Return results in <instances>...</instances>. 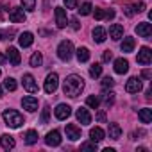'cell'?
I'll list each match as a JSON object with an SVG mask.
<instances>
[{"mask_svg":"<svg viewBox=\"0 0 152 152\" xmlns=\"http://www.w3.org/2000/svg\"><path fill=\"white\" fill-rule=\"evenodd\" d=\"M83 90H84V81H83L81 75L72 73V75H68V77L64 79V83H63V91H64V95H68V97H72V99L79 97Z\"/></svg>","mask_w":152,"mask_h":152,"instance_id":"1","label":"cell"},{"mask_svg":"<svg viewBox=\"0 0 152 152\" xmlns=\"http://www.w3.org/2000/svg\"><path fill=\"white\" fill-rule=\"evenodd\" d=\"M2 116H4L6 125L11 127V129H18V127L23 125V116H22L18 111H15V109H6Z\"/></svg>","mask_w":152,"mask_h":152,"instance_id":"2","label":"cell"},{"mask_svg":"<svg viewBox=\"0 0 152 152\" xmlns=\"http://www.w3.org/2000/svg\"><path fill=\"white\" fill-rule=\"evenodd\" d=\"M72 56H73V45H72V41L63 39L59 43V47H57V57L61 61H70Z\"/></svg>","mask_w":152,"mask_h":152,"instance_id":"3","label":"cell"},{"mask_svg":"<svg viewBox=\"0 0 152 152\" xmlns=\"http://www.w3.org/2000/svg\"><path fill=\"white\" fill-rule=\"evenodd\" d=\"M57 86H59V77H57V73H48L47 75V79H45V86H43V90L47 91V93H54L56 90H57Z\"/></svg>","mask_w":152,"mask_h":152,"instance_id":"4","label":"cell"},{"mask_svg":"<svg viewBox=\"0 0 152 152\" xmlns=\"http://www.w3.org/2000/svg\"><path fill=\"white\" fill-rule=\"evenodd\" d=\"M138 63L140 64H143V66H147V64H150L152 63V50L148 48V47H141L140 48V52H138Z\"/></svg>","mask_w":152,"mask_h":152,"instance_id":"5","label":"cell"},{"mask_svg":"<svg viewBox=\"0 0 152 152\" xmlns=\"http://www.w3.org/2000/svg\"><path fill=\"white\" fill-rule=\"evenodd\" d=\"M54 15H56V23H57V27H59V29H64V27L68 25V16H66V9H64V7H56Z\"/></svg>","mask_w":152,"mask_h":152,"instance_id":"6","label":"cell"},{"mask_svg":"<svg viewBox=\"0 0 152 152\" xmlns=\"http://www.w3.org/2000/svg\"><path fill=\"white\" fill-rule=\"evenodd\" d=\"M23 88L29 91V93H38V83H36V79L32 77L31 73H25L23 75Z\"/></svg>","mask_w":152,"mask_h":152,"instance_id":"7","label":"cell"},{"mask_svg":"<svg viewBox=\"0 0 152 152\" xmlns=\"http://www.w3.org/2000/svg\"><path fill=\"white\" fill-rule=\"evenodd\" d=\"M54 113H56V118L57 120H66L72 115V107L68 104H57V107L54 109Z\"/></svg>","mask_w":152,"mask_h":152,"instance_id":"8","label":"cell"},{"mask_svg":"<svg viewBox=\"0 0 152 152\" xmlns=\"http://www.w3.org/2000/svg\"><path fill=\"white\" fill-rule=\"evenodd\" d=\"M9 20H11L13 23H22V22H25V11L20 9V7L9 9Z\"/></svg>","mask_w":152,"mask_h":152,"instance_id":"9","label":"cell"},{"mask_svg":"<svg viewBox=\"0 0 152 152\" xmlns=\"http://www.w3.org/2000/svg\"><path fill=\"white\" fill-rule=\"evenodd\" d=\"M141 88H143V84H141V81L138 77H131L127 81V84H125V91L127 93H138V91H141Z\"/></svg>","mask_w":152,"mask_h":152,"instance_id":"10","label":"cell"},{"mask_svg":"<svg viewBox=\"0 0 152 152\" xmlns=\"http://www.w3.org/2000/svg\"><path fill=\"white\" fill-rule=\"evenodd\" d=\"M45 143L48 147H59L61 145V134H59V131H50L45 136Z\"/></svg>","mask_w":152,"mask_h":152,"instance_id":"11","label":"cell"},{"mask_svg":"<svg viewBox=\"0 0 152 152\" xmlns=\"http://www.w3.org/2000/svg\"><path fill=\"white\" fill-rule=\"evenodd\" d=\"M22 106L29 113H34V111H38V99L36 97H23L22 99Z\"/></svg>","mask_w":152,"mask_h":152,"instance_id":"12","label":"cell"},{"mask_svg":"<svg viewBox=\"0 0 152 152\" xmlns=\"http://www.w3.org/2000/svg\"><path fill=\"white\" fill-rule=\"evenodd\" d=\"M75 116H77V120H79L83 125H90V124H91V115L88 113L86 107H79L77 111H75Z\"/></svg>","mask_w":152,"mask_h":152,"instance_id":"13","label":"cell"},{"mask_svg":"<svg viewBox=\"0 0 152 152\" xmlns=\"http://www.w3.org/2000/svg\"><path fill=\"white\" fill-rule=\"evenodd\" d=\"M136 32H138V36H141V38H150V36H152V25H150L148 22L138 23V25H136Z\"/></svg>","mask_w":152,"mask_h":152,"instance_id":"14","label":"cell"},{"mask_svg":"<svg viewBox=\"0 0 152 152\" xmlns=\"http://www.w3.org/2000/svg\"><path fill=\"white\" fill-rule=\"evenodd\" d=\"M7 59H9V63H11L13 66H18V64L22 63V56H20L18 48L9 47V48H7Z\"/></svg>","mask_w":152,"mask_h":152,"instance_id":"15","label":"cell"},{"mask_svg":"<svg viewBox=\"0 0 152 152\" xmlns=\"http://www.w3.org/2000/svg\"><path fill=\"white\" fill-rule=\"evenodd\" d=\"M109 38L115 39V41L122 39V38H124V27H122L120 23H113V25L109 27Z\"/></svg>","mask_w":152,"mask_h":152,"instance_id":"16","label":"cell"},{"mask_svg":"<svg viewBox=\"0 0 152 152\" xmlns=\"http://www.w3.org/2000/svg\"><path fill=\"white\" fill-rule=\"evenodd\" d=\"M66 138L75 141V140H79L81 138V129L77 125H73V124H68L66 125Z\"/></svg>","mask_w":152,"mask_h":152,"instance_id":"17","label":"cell"},{"mask_svg":"<svg viewBox=\"0 0 152 152\" xmlns=\"http://www.w3.org/2000/svg\"><path fill=\"white\" fill-rule=\"evenodd\" d=\"M127 70H129V63H127V59H124V57L115 59V72H116L118 75L127 73Z\"/></svg>","mask_w":152,"mask_h":152,"instance_id":"18","label":"cell"},{"mask_svg":"<svg viewBox=\"0 0 152 152\" xmlns=\"http://www.w3.org/2000/svg\"><path fill=\"white\" fill-rule=\"evenodd\" d=\"M141 11H145V4H143V2H138V4H129V6L124 9V13H125L127 16H132V15L141 13Z\"/></svg>","mask_w":152,"mask_h":152,"instance_id":"19","label":"cell"},{"mask_svg":"<svg viewBox=\"0 0 152 152\" xmlns=\"http://www.w3.org/2000/svg\"><path fill=\"white\" fill-rule=\"evenodd\" d=\"M18 43H20V47H23V48L31 47V45L34 43V36H32V32H22V34L18 36Z\"/></svg>","mask_w":152,"mask_h":152,"instance_id":"20","label":"cell"},{"mask_svg":"<svg viewBox=\"0 0 152 152\" xmlns=\"http://www.w3.org/2000/svg\"><path fill=\"white\" fill-rule=\"evenodd\" d=\"M91 34H93V41H95V43H104L106 38H107V32H106L104 27H95Z\"/></svg>","mask_w":152,"mask_h":152,"instance_id":"21","label":"cell"},{"mask_svg":"<svg viewBox=\"0 0 152 152\" xmlns=\"http://www.w3.org/2000/svg\"><path fill=\"white\" fill-rule=\"evenodd\" d=\"M0 145H2V148H6V150H11V148H15V138L13 136H9V134H2L0 136Z\"/></svg>","mask_w":152,"mask_h":152,"instance_id":"22","label":"cell"},{"mask_svg":"<svg viewBox=\"0 0 152 152\" xmlns=\"http://www.w3.org/2000/svg\"><path fill=\"white\" fill-rule=\"evenodd\" d=\"M138 118H140L141 124H150V122H152V109H150V107H143V109H140Z\"/></svg>","mask_w":152,"mask_h":152,"instance_id":"23","label":"cell"},{"mask_svg":"<svg viewBox=\"0 0 152 152\" xmlns=\"http://www.w3.org/2000/svg\"><path fill=\"white\" fill-rule=\"evenodd\" d=\"M134 38H131V36H127V38H124V41H122V45H120V48H122V52H125V54H129V52H132L134 50Z\"/></svg>","mask_w":152,"mask_h":152,"instance_id":"24","label":"cell"},{"mask_svg":"<svg viewBox=\"0 0 152 152\" xmlns=\"http://www.w3.org/2000/svg\"><path fill=\"white\" fill-rule=\"evenodd\" d=\"M90 138H91V141L99 143V141H102V140L106 138V132H104L100 127H93V129L90 131Z\"/></svg>","mask_w":152,"mask_h":152,"instance_id":"25","label":"cell"},{"mask_svg":"<svg viewBox=\"0 0 152 152\" xmlns=\"http://www.w3.org/2000/svg\"><path fill=\"white\" fill-rule=\"evenodd\" d=\"M107 132H109V138H111V140H118V138L122 136V127H120L118 124H109Z\"/></svg>","mask_w":152,"mask_h":152,"instance_id":"26","label":"cell"},{"mask_svg":"<svg viewBox=\"0 0 152 152\" xmlns=\"http://www.w3.org/2000/svg\"><path fill=\"white\" fill-rule=\"evenodd\" d=\"M77 59H79V63H86L90 59V50L86 47H79L77 48Z\"/></svg>","mask_w":152,"mask_h":152,"instance_id":"27","label":"cell"},{"mask_svg":"<svg viewBox=\"0 0 152 152\" xmlns=\"http://www.w3.org/2000/svg\"><path fill=\"white\" fill-rule=\"evenodd\" d=\"M29 63H31V66H34V68H38V66H41V63H43V56H41L39 52H34V54L31 56V59H29Z\"/></svg>","mask_w":152,"mask_h":152,"instance_id":"28","label":"cell"},{"mask_svg":"<svg viewBox=\"0 0 152 152\" xmlns=\"http://www.w3.org/2000/svg\"><path fill=\"white\" fill-rule=\"evenodd\" d=\"M36 141H38V132L32 131V129L27 131V132H25V143H27V145H34Z\"/></svg>","mask_w":152,"mask_h":152,"instance_id":"29","label":"cell"},{"mask_svg":"<svg viewBox=\"0 0 152 152\" xmlns=\"http://www.w3.org/2000/svg\"><path fill=\"white\" fill-rule=\"evenodd\" d=\"M90 75L93 79H97V77H100L102 75V66L99 64V63H95V64H91V68H90Z\"/></svg>","mask_w":152,"mask_h":152,"instance_id":"30","label":"cell"},{"mask_svg":"<svg viewBox=\"0 0 152 152\" xmlns=\"http://www.w3.org/2000/svg\"><path fill=\"white\" fill-rule=\"evenodd\" d=\"M86 104H88L91 109H97V107L100 106V99H99V97H95V95H90V97L86 99Z\"/></svg>","mask_w":152,"mask_h":152,"instance_id":"31","label":"cell"},{"mask_svg":"<svg viewBox=\"0 0 152 152\" xmlns=\"http://www.w3.org/2000/svg\"><path fill=\"white\" fill-rule=\"evenodd\" d=\"M91 9H93V6H91L90 2H84V4L81 6V9H79V13H81L83 16H88V15H91Z\"/></svg>","mask_w":152,"mask_h":152,"instance_id":"32","label":"cell"},{"mask_svg":"<svg viewBox=\"0 0 152 152\" xmlns=\"http://www.w3.org/2000/svg\"><path fill=\"white\" fill-rule=\"evenodd\" d=\"M4 86H6V90H9V91H15V90L18 88V84H16V81H15L13 77H7L6 83H4Z\"/></svg>","mask_w":152,"mask_h":152,"instance_id":"33","label":"cell"},{"mask_svg":"<svg viewBox=\"0 0 152 152\" xmlns=\"http://www.w3.org/2000/svg\"><path fill=\"white\" fill-rule=\"evenodd\" d=\"M102 99H104L106 106H113V102H115V93H113V91H104Z\"/></svg>","mask_w":152,"mask_h":152,"instance_id":"34","label":"cell"},{"mask_svg":"<svg viewBox=\"0 0 152 152\" xmlns=\"http://www.w3.org/2000/svg\"><path fill=\"white\" fill-rule=\"evenodd\" d=\"M22 6L25 11H34L36 9V0H22Z\"/></svg>","mask_w":152,"mask_h":152,"instance_id":"35","label":"cell"},{"mask_svg":"<svg viewBox=\"0 0 152 152\" xmlns=\"http://www.w3.org/2000/svg\"><path fill=\"white\" fill-rule=\"evenodd\" d=\"M48 116H50V107L45 106V107H43V113H41V124H43V125L48 124Z\"/></svg>","mask_w":152,"mask_h":152,"instance_id":"36","label":"cell"},{"mask_svg":"<svg viewBox=\"0 0 152 152\" xmlns=\"http://www.w3.org/2000/svg\"><path fill=\"white\" fill-rule=\"evenodd\" d=\"M113 84H115V81H113L111 77H104V79H102V88H104V90L113 88Z\"/></svg>","mask_w":152,"mask_h":152,"instance_id":"37","label":"cell"},{"mask_svg":"<svg viewBox=\"0 0 152 152\" xmlns=\"http://www.w3.org/2000/svg\"><path fill=\"white\" fill-rule=\"evenodd\" d=\"M81 148H83V150H93V152H95V150H97V143H95V141H91V143H83Z\"/></svg>","mask_w":152,"mask_h":152,"instance_id":"38","label":"cell"},{"mask_svg":"<svg viewBox=\"0 0 152 152\" xmlns=\"http://www.w3.org/2000/svg\"><path fill=\"white\" fill-rule=\"evenodd\" d=\"M77 4H79V0H64L66 9H75V7H77Z\"/></svg>","mask_w":152,"mask_h":152,"instance_id":"39","label":"cell"},{"mask_svg":"<svg viewBox=\"0 0 152 152\" xmlns=\"http://www.w3.org/2000/svg\"><path fill=\"white\" fill-rule=\"evenodd\" d=\"M95 20H104L106 18V9H95Z\"/></svg>","mask_w":152,"mask_h":152,"instance_id":"40","label":"cell"},{"mask_svg":"<svg viewBox=\"0 0 152 152\" xmlns=\"http://www.w3.org/2000/svg\"><path fill=\"white\" fill-rule=\"evenodd\" d=\"M111 59H113V52H111V50H106V52L102 54V61L107 63V61H111Z\"/></svg>","mask_w":152,"mask_h":152,"instance_id":"41","label":"cell"},{"mask_svg":"<svg viewBox=\"0 0 152 152\" xmlns=\"http://www.w3.org/2000/svg\"><path fill=\"white\" fill-rule=\"evenodd\" d=\"M13 32H7V31H0V39H13L11 38Z\"/></svg>","mask_w":152,"mask_h":152,"instance_id":"42","label":"cell"},{"mask_svg":"<svg viewBox=\"0 0 152 152\" xmlns=\"http://www.w3.org/2000/svg\"><path fill=\"white\" fill-rule=\"evenodd\" d=\"M106 18L107 20H113L115 18V11L113 9H106Z\"/></svg>","mask_w":152,"mask_h":152,"instance_id":"43","label":"cell"},{"mask_svg":"<svg viewBox=\"0 0 152 152\" xmlns=\"http://www.w3.org/2000/svg\"><path fill=\"white\" fill-rule=\"evenodd\" d=\"M79 27H81V25H79L77 18H73V20H72V29H73V31H79Z\"/></svg>","mask_w":152,"mask_h":152,"instance_id":"44","label":"cell"},{"mask_svg":"<svg viewBox=\"0 0 152 152\" xmlns=\"http://www.w3.org/2000/svg\"><path fill=\"white\" fill-rule=\"evenodd\" d=\"M141 77H145V79H150V77H152V72H150V70H143Z\"/></svg>","mask_w":152,"mask_h":152,"instance_id":"45","label":"cell"},{"mask_svg":"<svg viewBox=\"0 0 152 152\" xmlns=\"http://www.w3.org/2000/svg\"><path fill=\"white\" fill-rule=\"evenodd\" d=\"M97 120H99V122H102V124H104V122H106V115H104V113H102V111H100V113H97Z\"/></svg>","mask_w":152,"mask_h":152,"instance_id":"46","label":"cell"},{"mask_svg":"<svg viewBox=\"0 0 152 152\" xmlns=\"http://www.w3.org/2000/svg\"><path fill=\"white\" fill-rule=\"evenodd\" d=\"M6 63V56L4 54H0V64H4Z\"/></svg>","mask_w":152,"mask_h":152,"instance_id":"47","label":"cell"},{"mask_svg":"<svg viewBox=\"0 0 152 152\" xmlns=\"http://www.w3.org/2000/svg\"><path fill=\"white\" fill-rule=\"evenodd\" d=\"M0 97H4V88L0 86Z\"/></svg>","mask_w":152,"mask_h":152,"instance_id":"48","label":"cell"}]
</instances>
